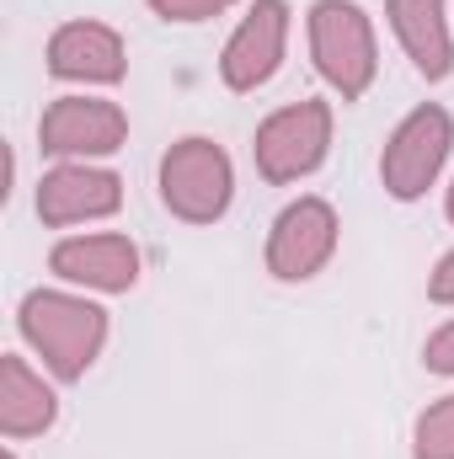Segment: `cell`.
Instances as JSON below:
<instances>
[{
	"label": "cell",
	"mask_w": 454,
	"mask_h": 459,
	"mask_svg": "<svg viewBox=\"0 0 454 459\" xmlns=\"http://www.w3.org/2000/svg\"><path fill=\"white\" fill-rule=\"evenodd\" d=\"M16 326L54 379H81L108 342V310L59 289H32L16 310Z\"/></svg>",
	"instance_id": "6da1fadb"
},
{
	"label": "cell",
	"mask_w": 454,
	"mask_h": 459,
	"mask_svg": "<svg viewBox=\"0 0 454 459\" xmlns=\"http://www.w3.org/2000/svg\"><path fill=\"white\" fill-rule=\"evenodd\" d=\"M310 59L342 102H358L374 86L380 48H374V27H369L363 5H353V0H316L310 5Z\"/></svg>",
	"instance_id": "7a4b0ae2"
},
{
	"label": "cell",
	"mask_w": 454,
	"mask_h": 459,
	"mask_svg": "<svg viewBox=\"0 0 454 459\" xmlns=\"http://www.w3.org/2000/svg\"><path fill=\"white\" fill-rule=\"evenodd\" d=\"M230 198H235V171H230V155L214 139L188 134L161 155V204L177 220L214 225L230 209Z\"/></svg>",
	"instance_id": "3957f363"
},
{
	"label": "cell",
	"mask_w": 454,
	"mask_h": 459,
	"mask_svg": "<svg viewBox=\"0 0 454 459\" xmlns=\"http://www.w3.org/2000/svg\"><path fill=\"white\" fill-rule=\"evenodd\" d=\"M327 150H332V108L316 102V97L289 102V108H278L273 117H262L257 123V139H251V160H257V171L273 187L310 177L327 160Z\"/></svg>",
	"instance_id": "277c9868"
},
{
	"label": "cell",
	"mask_w": 454,
	"mask_h": 459,
	"mask_svg": "<svg viewBox=\"0 0 454 459\" xmlns=\"http://www.w3.org/2000/svg\"><path fill=\"white\" fill-rule=\"evenodd\" d=\"M450 144H454V117L444 113L439 102L412 108V113L396 123V134L385 139V155H380V182H385V193L401 198V204L423 198V193L439 182V171H444V160H450Z\"/></svg>",
	"instance_id": "5b68a950"
},
{
	"label": "cell",
	"mask_w": 454,
	"mask_h": 459,
	"mask_svg": "<svg viewBox=\"0 0 454 459\" xmlns=\"http://www.w3.org/2000/svg\"><path fill=\"white\" fill-rule=\"evenodd\" d=\"M337 209L327 204V198H294L273 230H267V273L273 278H284V283H305V278H316L327 262H332V251H337Z\"/></svg>",
	"instance_id": "8992f818"
},
{
	"label": "cell",
	"mask_w": 454,
	"mask_h": 459,
	"mask_svg": "<svg viewBox=\"0 0 454 459\" xmlns=\"http://www.w3.org/2000/svg\"><path fill=\"white\" fill-rule=\"evenodd\" d=\"M123 139H128V117L108 97H59L38 123L43 155H59V160L113 155V150H123Z\"/></svg>",
	"instance_id": "52a82bcc"
},
{
	"label": "cell",
	"mask_w": 454,
	"mask_h": 459,
	"mask_svg": "<svg viewBox=\"0 0 454 459\" xmlns=\"http://www.w3.org/2000/svg\"><path fill=\"white\" fill-rule=\"evenodd\" d=\"M284 43H289V5L284 0H257L240 16V27L230 32L225 54H220V81L230 91L267 86L284 65Z\"/></svg>",
	"instance_id": "ba28073f"
},
{
	"label": "cell",
	"mask_w": 454,
	"mask_h": 459,
	"mask_svg": "<svg viewBox=\"0 0 454 459\" xmlns=\"http://www.w3.org/2000/svg\"><path fill=\"white\" fill-rule=\"evenodd\" d=\"M123 204V182L118 171L86 166V160H65L38 182V220L54 230L86 225V220H108Z\"/></svg>",
	"instance_id": "9c48e42d"
},
{
	"label": "cell",
	"mask_w": 454,
	"mask_h": 459,
	"mask_svg": "<svg viewBox=\"0 0 454 459\" xmlns=\"http://www.w3.org/2000/svg\"><path fill=\"white\" fill-rule=\"evenodd\" d=\"M48 267L65 283L97 289V294H128L139 283V246L128 235H70L48 251Z\"/></svg>",
	"instance_id": "30bf717a"
},
{
	"label": "cell",
	"mask_w": 454,
	"mask_h": 459,
	"mask_svg": "<svg viewBox=\"0 0 454 459\" xmlns=\"http://www.w3.org/2000/svg\"><path fill=\"white\" fill-rule=\"evenodd\" d=\"M123 70H128V54L108 22H65L48 38V75H59V81L118 86Z\"/></svg>",
	"instance_id": "8fae6325"
},
{
	"label": "cell",
	"mask_w": 454,
	"mask_h": 459,
	"mask_svg": "<svg viewBox=\"0 0 454 459\" xmlns=\"http://www.w3.org/2000/svg\"><path fill=\"white\" fill-rule=\"evenodd\" d=\"M390 27L417 65L423 81H450L454 70V38H450V5L444 0H385Z\"/></svg>",
	"instance_id": "7c38bea8"
},
{
	"label": "cell",
	"mask_w": 454,
	"mask_h": 459,
	"mask_svg": "<svg viewBox=\"0 0 454 459\" xmlns=\"http://www.w3.org/2000/svg\"><path fill=\"white\" fill-rule=\"evenodd\" d=\"M54 417H59V401L43 385V374H32L27 358L5 352L0 358V433L5 438H38L54 428Z\"/></svg>",
	"instance_id": "4fadbf2b"
},
{
	"label": "cell",
	"mask_w": 454,
	"mask_h": 459,
	"mask_svg": "<svg viewBox=\"0 0 454 459\" xmlns=\"http://www.w3.org/2000/svg\"><path fill=\"white\" fill-rule=\"evenodd\" d=\"M412 459H454V395L433 401L412 428Z\"/></svg>",
	"instance_id": "5bb4252c"
},
{
	"label": "cell",
	"mask_w": 454,
	"mask_h": 459,
	"mask_svg": "<svg viewBox=\"0 0 454 459\" xmlns=\"http://www.w3.org/2000/svg\"><path fill=\"white\" fill-rule=\"evenodd\" d=\"M230 5L235 0H150V11L161 22H209V16H220Z\"/></svg>",
	"instance_id": "9a60e30c"
},
{
	"label": "cell",
	"mask_w": 454,
	"mask_h": 459,
	"mask_svg": "<svg viewBox=\"0 0 454 459\" xmlns=\"http://www.w3.org/2000/svg\"><path fill=\"white\" fill-rule=\"evenodd\" d=\"M423 363H428V374H450V379H454V321H450V326H439V332L428 337Z\"/></svg>",
	"instance_id": "2e32d148"
},
{
	"label": "cell",
	"mask_w": 454,
	"mask_h": 459,
	"mask_svg": "<svg viewBox=\"0 0 454 459\" xmlns=\"http://www.w3.org/2000/svg\"><path fill=\"white\" fill-rule=\"evenodd\" d=\"M428 299H433V305H454V251L439 256V267H433V278H428Z\"/></svg>",
	"instance_id": "e0dca14e"
},
{
	"label": "cell",
	"mask_w": 454,
	"mask_h": 459,
	"mask_svg": "<svg viewBox=\"0 0 454 459\" xmlns=\"http://www.w3.org/2000/svg\"><path fill=\"white\" fill-rule=\"evenodd\" d=\"M444 214L454 220V182H450V198H444Z\"/></svg>",
	"instance_id": "ac0fdd59"
},
{
	"label": "cell",
	"mask_w": 454,
	"mask_h": 459,
	"mask_svg": "<svg viewBox=\"0 0 454 459\" xmlns=\"http://www.w3.org/2000/svg\"><path fill=\"white\" fill-rule=\"evenodd\" d=\"M0 459H16V455H11V449H5V455H0Z\"/></svg>",
	"instance_id": "d6986e66"
}]
</instances>
